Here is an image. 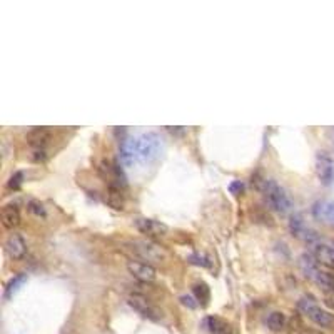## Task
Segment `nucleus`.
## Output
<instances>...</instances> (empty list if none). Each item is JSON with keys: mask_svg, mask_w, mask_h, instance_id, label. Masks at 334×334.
<instances>
[{"mask_svg": "<svg viewBox=\"0 0 334 334\" xmlns=\"http://www.w3.org/2000/svg\"><path fill=\"white\" fill-rule=\"evenodd\" d=\"M319 287H323V291H331L334 289V273H329V271H324V269H318L316 274L313 276V279Z\"/></svg>", "mask_w": 334, "mask_h": 334, "instance_id": "15", "label": "nucleus"}, {"mask_svg": "<svg viewBox=\"0 0 334 334\" xmlns=\"http://www.w3.org/2000/svg\"><path fill=\"white\" fill-rule=\"evenodd\" d=\"M4 248H5V253H7L12 259H22L25 253H27V244H25L24 237L20 234H10L5 239Z\"/></svg>", "mask_w": 334, "mask_h": 334, "instance_id": "9", "label": "nucleus"}, {"mask_svg": "<svg viewBox=\"0 0 334 334\" xmlns=\"http://www.w3.org/2000/svg\"><path fill=\"white\" fill-rule=\"evenodd\" d=\"M50 139H52V130L49 127H35L25 136V141L34 149H43L50 142Z\"/></svg>", "mask_w": 334, "mask_h": 334, "instance_id": "10", "label": "nucleus"}, {"mask_svg": "<svg viewBox=\"0 0 334 334\" xmlns=\"http://www.w3.org/2000/svg\"><path fill=\"white\" fill-rule=\"evenodd\" d=\"M316 174L324 186H329L334 179V162L327 152H318L316 155Z\"/></svg>", "mask_w": 334, "mask_h": 334, "instance_id": "7", "label": "nucleus"}, {"mask_svg": "<svg viewBox=\"0 0 334 334\" xmlns=\"http://www.w3.org/2000/svg\"><path fill=\"white\" fill-rule=\"evenodd\" d=\"M204 327L211 334H228V331L231 329V326L226 323L224 319H220L217 316H211V318H206L204 321Z\"/></svg>", "mask_w": 334, "mask_h": 334, "instance_id": "16", "label": "nucleus"}, {"mask_svg": "<svg viewBox=\"0 0 334 334\" xmlns=\"http://www.w3.org/2000/svg\"><path fill=\"white\" fill-rule=\"evenodd\" d=\"M27 281V276L25 274H18V276H15V277H12V279L9 281V284H7V287H5V298H12L18 289H20V286L24 284V282Z\"/></svg>", "mask_w": 334, "mask_h": 334, "instance_id": "21", "label": "nucleus"}, {"mask_svg": "<svg viewBox=\"0 0 334 334\" xmlns=\"http://www.w3.org/2000/svg\"><path fill=\"white\" fill-rule=\"evenodd\" d=\"M332 248H334V244H332Z\"/></svg>", "mask_w": 334, "mask_h": 334, "instance_id": "30", "label": "nucleus"}, {"mask_svg": "<svg viewBox=\"0 0 334 334\" xmlns=\"http://www.w3.org/2000/svg\"><path fill=\"white\" fill-rule=\"evenodd\" d=\"M127 271L141 282H152L157 276V271L152 264L142 262V261H129L127 262Z\"/></svg>", "mask_w": 334, "mask_h": 334, "instance_id": "8", "label": "nucleus"}, {"mask_svg": "<svg viewBox=\"0 0 334 334\" xmlns=\"http://www.w3.org/2000/svg\"><path fill=\"white\" fill-rule=\"evenodd\" d=\"M22 179H24V174L22 172H15L10 177V181H9V187L10 189H18V187H20V184H22Z\"/></svg>", "mask_w": 334, "mask_h": 334, "instance_id": "23", "label": "nucleus"}, {"mask_svg": "<svg viewBox=\"0 0 334 334\" xmlns=\"http://www.w3.org/2000/svg\"><path fill=\"white\" fill-rule=\"evenodd\" d=\"M229 189H231L232 194H241L242 189H244V186L241 184V182H232V184L229 186Z\"/></svg>", "mask_w": 334, "mask_h": 334, "instance_id": "27", "label": "nucleus"}, {"mask_svg": "<svg viewBox=\"0 0 334 334\" xmlns=\"http://www.w3.org/2000/svg\"><path fill=\"white\" fill-rule=\"evenodd\" d=\"M299 334H324V332H321L318 329H311V327H304V329H301Z\"/></svg>", "mask_w": 334, "mask_h": 334, "instance_id": "28", "label": "nucleus"}, {"mask_svg": "<svg viewBox=\"0 0 334 334\" xmlns=\"http://www.w3.org/2000/svg\"><path fill=\"white\" fill-rule=\"evenodd\" d=\"M268 327L271 331H274V332H279L282 331L286 327L287 324V318H286V314H282L281 311H274V313H271L269 316H268Z\"/></svg>", "mask_w": 334, "mask_h": 334, "instance_id": "18", "label": "nucleus"}, {"mask_svg": "<svg viewBox=\"0 0 334 334\" xmlns=\"http://www.w3.org/2000/svg\"><path fill=\"white\" fill-rule=\"evenodd\" d=\"M291 232L296 237H301V239H309V237H313L309 234H314L313 231H309L306 228L304 222H302V217L298 216V214L291 217Z\"/></svg>", "mask_w": 334, "mask_h": 334, "instance_id": "19", "label": "nucleus"}, {"mask_svg": "<svg viewBox=\"0 0 334 334\" xmlns=\"http://www.w3.org/2000/svg\"><path fill=\"white\" fill-rule=\"evenodd\" d=\"M30 159H32L34 162H42V161H46V159H47V152H46V149H34V152H32V155H30Z\"/></svg>", "mask_w": 334, "mask_h": 334, "instance_id": "24", "label": "nucleus"}, {"mask_svg": "<svg viewBox=\"0 0 334 334\" xmlns=\"http://www.w3.org/2000/svg\"><path fill=\"white\" fill-rule=\"evenodd\" d=\"M314 257H316L319 264L334 269V248L332 246L316 244L314 246Z\"/></svg>", "mask_w": 334, "mask_h": 334, "instance_id": "13", "label": "nucleus"}, {"mask_svg": "<svg viewBox=\"0 0 334 334\" xmlns=\"http://www.w3.org/2000/svg\"><path fill=\"white\" fill-rule=\"evenodd\" d=\"M228 334H239V331L236 329V327H232V326H231V329L228 331Z\"/></svg>", "mask_w": 334, "mask_h": 334, "instance_id": "29", "label": "nucleus"}, {"mask_svg": "<svg viewBox=\"0 0 334 334\" xmlns=\"http://www.w3.org/2000/svg\"><path fill=\"white\" fill-rule=\"evenodd\" d=\"M105 203L109 204L110 207H114V209H117V211H122L124 209V204H125L122 187H117V186H109V187H107Z\"/></svg>", "mask_w": 334, "mask_h": 334, "instance_id": "14", "label": "nucleus"}, {"mask_svg": "<svg viewBox=\"0 0 334 334\" xmlns=\"http://www.w3.org/2000/svg\"><path fill=\"white\" fill-rule=\"evenodd\" d=\"M253 186H256L257 191L262 192L264 199H266V204L271 209H274L276 212H281V214H286L291 211V207H293L291 197H289V194L277 184L276 181L254 175Z\"/></svg>", "mask_w": 334, "mask_h": 334, "instance_id": "1", "label": "nucleus"}, {"mask_svg": "<svg viewBox=\"0 0 334 334\" xmlns=\"http://www.w3.org/2000/svg\"><path fill=\"white\" fill-rule=\"evenodd\" d=\"M29 211L32 212V214H35V216H46V209H43V204L42 203H39V201H30L29 203Z\"/></svg>", "mask_w": 334, "mask_h": 334, "instance_id": "22", "label": "nucleus"}, {"mask_svg": "<svg viewBox=\"0 0 334 334\" xmlns=\"http://www.w3.org/2000/svg\"><path fill=\"white\" fill-rule=\"evenodd\" d=\"M0 219H2V224L5 229H15L18 224H20V211L17 209L15 206H4L2 212H0Z\"/></svg>", "mask_w": 334, "mask_h": 334, "instance_id": "12", "label": "nucleus"}, {"mask_svg": "<svg viewBox=\"0 0 334 334\" xmlns=\"http://www.w3.org/2000/svg\"><path fill=\"white\" fill-rule=\"evenodd\" d=\"M127 246V251L130 254H134L137 259L141 261H147L149 264L152 262H162L166 261V251H164L161 246H157L150 241H130L125 244Z\"/></svg>", "mask_w": 334, "mask_h": 334, "instance_id": "3", "label": "nucleus"}, {"mask_svg": "<svg viewBox=\"0 0 334 334\" xmlns=\"http://www.w3.org/2000/svg\"><path fill=\"white\" fill-rule=\"evenodd\" d=\"M192 291H194V296H196V299L201 302V306H207L209 304V299H211V291H209V287H207V284H204V282H201V284H196L192 287Z\"/></svg>", "mask_w": 334, "mask_h": 334, "instance_id": "20", "label": "nucleus"}, {"mask_svg": "<svg viewBox=\"0 0 334 334\" xmlns=\"http://www.w3.org/2000/svg\"><path fill=\"white\" fill-rule=\"evenodd\" d=\"M161 150V137L154 132H147L134 139L136 162H150Z\"/></svg>", "mask_w": 334, "mask_h": 334, "instance_id": "4", "label": "nucleus"}, {"mask_svg": "<svg viewBox=\"0 0 334 334\" xmlns=\"http://www.w3.org/2000/svg\"><path fill=\"white\" fill-rule=\"evenodd\" d=\"M298 309L302 314H306L314 324H318L321 327L334 326V314H331L329 311H324L323 307H319L313 296H302L298 302Z\"/></svg>", "mask_w": 334, "mask_h": 334, "instance_id": "2", "label": "nucleus"}, {"mask_svg": "<svg viewBox=\"0 0 334 334\" xmlns=\"http://www.w3.org/2000/svg\"><path fill=\"white\" fill-rule=\"evenodd\" d=\"M127 302H129L130 307H134L139 314H142V316L147 318V319L159 321L161 316H162V313L157 309V307L146 298V296H142V294H137V293L130 294L127 298Z\"/></svg>", "mask_w": 334, "mask_h": 334, "instance_id": "5", "label": "nucleus"}, {"mask_svg": "<svg viewBox=\"0 0 334 334\" xmlns=\"http://www.w3.org/2000/svg\"><path fill=\"white\" fill-rule=\"evenodd\" d=\"M134 226L141 234L147 236V237H164L167 234V226L159 222V220L154 219H147V217H137L134 220Z\"/></svg>", "mask_w": 334, "mask_h": 334, "instance_id": "6", "label": "nucleus"}, {"mask_svg": "<svg viewBox=\"0 0 334 334\" xmlns=\"http://www.w3.org/2000/svg\"><path fill=\"white\" fill-rule=\"evenodd\" d=\"M313 216L321 222L334 224V201H318L313 206Z\"/></svg>", "mask_w": 334, "mask_h": 334, "instance_id": "11", "label": "nucleus"}, {"mask_svg": "<svg viewBox=\"0 0 334 334\" xmlns=\"http://www.w3.org/2000/svg\"><path fill=\"white\" fill-rule=\"evenodd\" d=\"M324 304L327 307H331V309H334V289L324 293Z\"/></svg>", "mask_w": 334, "mask_h": 334, "instance_id": "25", "label": "nucleus"}, {"mask_svg": "<svg viewBox=\"0 0 334 334\" xmlns=\"http://www.w3.org/2000/svg\"><path fill=\"white\" fill-rule=\"evenodd\" d=\"M121 159L125 166H132L136 164V152H134V139L127 137L124 139L121 144Z\"/></svg>", "mask_w": 334, "mask_h": 334, "instance_id": "17", "label": "nucleus"}, {"mask_svg": "<svg viewBox=\"0 0 334 334\" xmlns=\"http://www.w3.org/2000/svg\"><path fill=\"white\" fill-rule=\"evenodd\" d=\"M181 301H182V304H184V306H187V307H191V309H194V307L197 306L196 302H194V299L191 298V296H182V298H181Z\"/></svg>", "mask_w": 334, "mask_h": 334, "instance_id": "26", "label": "nucleus"}]
</instances>
